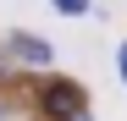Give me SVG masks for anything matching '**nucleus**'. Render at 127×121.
I'll return each instance as SVG.
<instances>
[{"label":"nucleus","mask_w":127,"mask_h":121,"mask_svg":"<svg viewBox=\"0 0 127 121\" xmlns=\"http://www.w3.org/2000/svg\"><path fill=\"white\" fill-rule=\"evenodd\" d=\"M11 55L22 60V66H50V44L33 33H11Z\"/></svg>","instance_id":"f03ea898"},{"label":"nucleus","mask_w":127,"mask_h":121,"mask_svg":"<svg viewBox=\"0 0 127 121\" xmlns=\"http://www.w3.org/2000/svg\"><path fill=\"white\" fill-rule=\"evenodd\" d=\"M116 72H122V77H127V44H122V50H116Z\"/></svg>","instance_id":"20e7f679"},{"label":"nucleus","mask_w":127,"mask_h":121,"mask_svg":"<svg viewBox=\"0 0 127 121\" xmlns=\"http://www.w3.org/2000/svg\"><path fill=\"white\" fill-rule=\"evenodd\" d=\"M72 121H89V116H72Z\"/></svg>","instance_id":"39448f33"},{"label":"nucleus","mask_w":127,"mask_h":121,"mask_svg":"<svg viewBox=\"0 0 127 121\" xmlns=\"http://www.w3.org/2000/svg\"><path fill=\"white\" fill-rule=\"evenodd\" d=\"M39 116H44V121H72V116H83V88L66 83V77H55V83L39 94Z\"/></svg>","instance_id":"f257e3e1"},{"label":"nucleus","mask_w":127,"mask_h":121,"mask_svg":"<svg viewBox=\"0 0 127 121\" xmlns=\"http://www.w3.org/2000/svg\"><path fill=\"white\" fill-rule=\"evenodd\" d=\"M50 6H55L61 17H83V11H89V0H50Z\"/></svg>","instance_id":"7ed1b4c3"}]
</instances>
